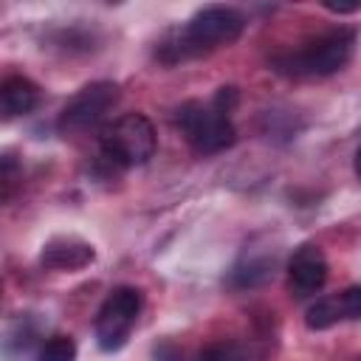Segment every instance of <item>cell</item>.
<instances>
[{"instance_id": "cell-14", "label": "cell", "mask_w": 361, "mask_h": 361, "mask_svg": "<svg viewBox=\"0 0 361 361\" xmlns=\"http://www.w3.org/2000/svg\"><path fill=\"white\" fill-rule=\"evenodd\" d=\"M353 166H355V175L361 178V147H358V152H355V164H353Z\"/></svg>"}, {"instance_id": "cell-8", "label": "cell", "mask_w": 361, "mask_h": 361, "mask_svg": "<svg viewBox=\"0 0 361 361\" xmlns=\"http://www.w3.org/2000/svg\"><path fill=\"white\" fill-rule=\"evenodd\" d=\"M96 259V251L90 243L79 237H54L42 245L39 262L54 271H79Z\"/></svg>"}, {"instance_id": "cell-10", "label": "cell", "mask_w": 361, "mask_h": 361, "mask_svg": "<svg viewBox=\"0 0 361 361\" xmlns=\"http://www.w3.org/2000/svg\"><path fill=\"white\" fill-rule=\"evenodd\" d=\"M336 322H341L336 296H324V299L313 302V305L307 307V313H305V324H307L310 330H327V327H333Z\"/></svg>"}, {"instance_id": "cell-1", "label": "cell", "mask_w": 361, "mask_h": 361, "mask_svg": "<svg viewBox=\"0 0 361 361\" xmlns=\"http://www.w3.org/2000/svg\"><path fill=\"white\" fill-rule=\"evenodd\" d=\"M243 14L237 8L228 6H206L200 11H195L183 28L172 31L169 39H164L158 45V56L164 62H178V59H189V56H200V54H212L223 45H231L240 34H243Z\"/></svg>"}, {"instance_id": "cell-11", "label": "cell", "mask_w": 361, "mask_h": 361, "mask_svg": "<svg viewBox=\"0 0 361 361\" xmlns=\"http://www.w3.org/2000/svg\"><path fill=\"white\" fill-rule=\"evenodd\" d=\"M37 361H76V344L71 336H54L42 344Z\"/></svg>"}, {"instance_id": "cell-7", "label": "cell", "mask_w": 361, "mask_h": 361, "mask_svg": "<svg viewBox=\"0 0 361 361\" xmlns=\"http://www.w3.org/2000/svg\"><path fill=\"white\" fill-rule=\"evenodd\" d=\"M327 282V259L319 245H302L288 262V288L293 296H310Z\"/></svg>"}, {"instance_id": "cell-13", "label": "cell", "mask_w": 361, "mask_h": 361, "mask_svg": "<svg viewBox=\"0 0 361 361\" xmlns=\"http://www.w3.org/2000/svg\"><path fill=\"white\" fill-rule=\"evenodd\" d=\"M336 305H338V316L341 319H361V288H347L336 296Z\"/></svg>"}, {"instance_id": "cell-5", "label": "cell", "mask_w": 361, "mask_h": 361, "mask_svg": "<svg viewBox=\"0 0 361 361\" xmlns=\"http://www.w3.org/2000/svg\"><path fill=\"white\" fill-rule=\"evenodd\" d=\"M141 313V290L121 285L116 290H110V296L102 302L99 313H96V341L102 350H118L124 347L135 319Z\"/></svg>"}, {"instance_id": "cell-12", "label": "cell", "mask_w": 361, "mask_h": 361, "mask_svg": "<svg viewBox=\"0 0 361 361\" xmlns=\"http://www.w3.org/2000/svg\"><path fill=\"white\" fill-rule=\"evenodd\" d=\"M197 361H251L248 353L240 347V344H231V341H220V344H212L206 347Z\"/></svg>"}, {"instance_id": "cell-3", "label": "cell", "mask_w": 361, "mask_h": 361, "mask_svg": "<svg viewBox=\"0 0 361 361\" xmlns=\"http://www.w3.org/2000/svg\"><path fill=\"white\" fill-rule=\"evenodd\" d=\"M102 158L116 169L141 166L155 155L158 135L144 113H124L102 130Z\"/></svg>"}, {"instance_id": "cell-6", "label": "cell", "mask_w": 361, "mask_h": 361, "mask_svg": "<svg viewBox=\"0 0 361 361\" xmlns=\"http://www.w3.org/2000/svg\"><path fill=\"white\" fill-rule=\"evenodd\" d=\"M118 99V87L113 82H93L87 87H82L59 113V133L65 135H76V133H87L90 127H96L107 110L116 104Z\"/></svg>"}, {"instance_id": "cell-9", "label": "cell", "mask_w": 361, "mask_h": 361, "mask_svg": "<svg viewBox=\"0 0 361 361\" xmlns=\"http://www.w3.org/2000/svg\"><path fill=\"white\" fill-rule=\"evenodd\" d=\"M37 99H39V90L25 76H8L0 87V107H3L6 118H17V116L31 113L37 107Z\"/></svg>"}, {"instance_id": "cell-2", "label": "cell", "mask_w": 361, "mask_h": 361, "mask_svg": "<svg viewBox=\"0 0 361 361\" xmlns=\"http://www.w3.org/2000/svg\"><path fill=\"white\" fill-rule=\"evenodd\" d=\"M355 48V31L353 28H333L310 42H305L302 48L276 56L274 65L276 71L288 73V76H330L336 71H341Z\"/></svg>"}, {"instance_id": "cell-4", "label": "cell", "mask_w": 361, "mask_h": 361, "mask_svg": "<svg viewBox=\"0 0 361 361\" xmlns=\"http://www.w3.org/2000/svg\"><path fill=\"white\" fill-rule=\"evenodd\" d=\"M175 124L180 130V135L189 141V147L200 155H212V152H223L226 147L234 144L237 133L234 124L228 118V113H223L214 104H200V102H186L178 107Z\"/></svg>"}]
</instances>
